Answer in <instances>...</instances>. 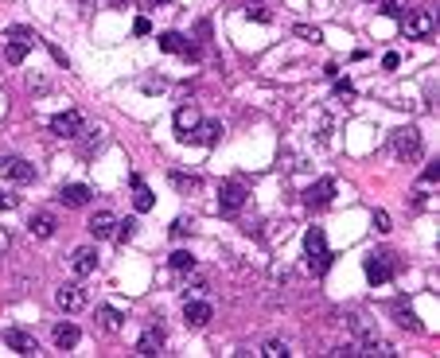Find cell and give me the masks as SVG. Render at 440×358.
<instances>
[{
    "instance_id": "6da1fadb",
    "label": "cell",
    "mask_w": 440,
    "mask_h": 358,
    "mask_svg": "<svg viewBox=\"0 0 440 358\" xmlns=\"http://www.w3.org/2000/svg\"><path fill=\"white\" fill-rule=\"evenodd\" d=\"M389 152H394V160L413 164L421 152H425V140H421V132L413 129V125H402V129L389 132Z\"/></svg>"
},
{
    "instance_id": "7a4b0ae2",
    "label": "cell",
    "mask_w": 440,
    "mask_h": 358,
    "mask_svg": "<svg viewBox=\"0 0 440 358\" xmlns=\"http://www.w3.org/2000/svg\"><path fill=\"white\" fill-rule=\"evenodd\" d=\"M304 253H308V269L315 277H323V273L331 269V249H328V238H323L320 226H312L308 234H304Z\"/></svg>"
},
{
    "instance_id": "3957f363",
    "label": "cell",
    "mask_w": 440,
    "mask_h": 358,
    "mask_svg": "<svg viewBox=\"0 0 440 358\" xmlns=\"http://www.w3.org/2000/svg\"><path fill=\"white\" fill-rule=\"evenodd\" d=\"M367 280L370 285H386V280H394L397 277V257L389 253V249H374V253L367 257Z\"/></svg>"
},
{
    "instance_id": "277c9868",
    "label": "cell",
    "mask_w": 440,
    "mask_h": 358,
    "mask_svg": "<svg viewBox=\"0 0 440 358\" xmlns=\"http://www.w3.org/2000/svg\"><path fill=\"white\" fill-rule=\"evenodd\" d=\"M402 28L409 39H429L436 31V16L429 12V8H413L409 16H402Z\"/></svg>"
},
{
    "instance_id": "5b68a950",
    "label": "cell",
    "mask_w": 440,
    "mask_h": 358,
    "mask_svg": "<svg viewBox=\"0 0 440 358\" xmlns=\"http://www.w3.org/2000/svg\"><path fill=\"white\" fill-rule=\"evenodd\" d=\"M246 206V183L242 179H226L219 187V211L222 214H238Z\"/></svg>"
},
{
    "instance_id": "8992f818",
    "label": "cell",
    "mask_w": 440,
    "mask_h": 358,
    "mask_svg": "<svg viewBox=\"0 0 440 358\" xmlns=\"http://www.w3.org/2000/svg\"><path fill=\"white\" fill-rule=\"evenodd\" d=\"M51 132H55V137L74 140L78 132H86V117H82L78 110H63V113H55V117H51Z\"/></svg>"
},
{
    "instance_id": "52a82bcc",
    "label": "cell",
    "mask_w": 440,
    "mask_h": 358,
    "mask_svg": "<svg viewBox=\"0 0 440 358\" xmlns=\"http://www.w3.org/2000/svg\"><path fill=\"white\" fill-rule=\"evenodd\" d=\"M55 304L63 307V312H82V307H86V293H82L78 285H74V280H66L63 288H55Z\"/></svg>"
},
{
    "instance_id": "ba28073f",
    "label": "cell",
    "mask_w": 440,
    "mask_h": 358,
    "mask_svg": "<svg viewBox=\"0 0 440 358\" xmlns=\"http://www.w3.org/2000/svg\"><path fill=\"white\" fill-rule=\"evenodd\" d=\"M184 320H187V327L203 331L206 323L214 320V307L206 304V300H187V304H184Z\"/></svg>"
},
{
    "instance_id": "9c48e42d",
    "label": "cell",
    "mask_w": 440,
    "mask_h": 358,
    "mask_svg": "<svg viewBox=\"0 0 440 358\" xmlns=\"http://www.w3.org/2000/svg\"><path fill=\"white\" fill-rule=\"evenodd\" d=\"M59 199L63 206H70V211H78V206H86L90 199H94V191L86 187V183H66V187H59Z\"/></svg>"
},
{
    "instance_id": "30bf717a",
    "label": "cell",
    "mask_w": 440,
    "mask_h": 358,
    "mask_svg": "<svg viewBox=\"0 0 440 358\" xmlns=\"http://www.w3.org/2000/svg\"><path fill=\"white\" fill-rule=\"evenodd\" d=\"M4 343L12 347L16 354H31L36 358L39 354V343H36V335H31V331H20V327H8L4 331Z\"/></svg>"
},
{
    "instance_id": "8fae6325",
    "label": "cell",
    "mask_w": 440,
    "mask_h": 358,
    "mask_svg": "<svg viewBox=\"0 0 440 358\" xmlns=\"http://www.w3.org/2000/svg\"><path fill=\"white\" fill-rule=\"evenodd\" d=\"M0 172H4L8 179H16V183H31V179H36V168H31L28 160H20V156H4V160H0Z\"/></svg>"
},
{
    "instance_id": "7c38bea8",
    "label": "cell",
    "mask_w": 440,
    "mask_h": 358,
    "mask_svg": "<svg viewBox=\"0 0 440 358\" xmlns=\"http://www.w3.org/2000/svg\"><path fill=\"white\" fill-rule=\"evenodd\" d=\"M70 269H74V277H90V273L98 269V249L94 246H78L74 257H70Z\"/></svg>"
},
{
    "instance_id": "4fadbf2b",
    "label": "cell",
    "mask_w": 440,
    "mask_h": 358,
    "mask_svg": "<svg viewBox=\"0 0 440 358\" xmlns=\"http://www.w3.org/2000/svg\"><path fill=\"white\" fill-rule=\"evenodd\" d=\"M335 199V179H315L308 191H304V203L308 206H328Z\"/></svg>"
},
{
    "instance_id": "5bb4252c",
    "label": "cell",
    "mask_w": 440,
    "mask_h": 358,
    "mask_svg": "<svg viewBox=\"0 0 440 358\" xmlns=\"http://www.w3.org/2000/svg\"><path fill=\"white\" fill-rule=\"evenodd\" d=\"M219 137H222V125L219 121H199L184 140H195V144H219Z\"/></svg>"
},
{
    "instance_id": "9a60e30c",
    "label": "cell",
    "mask_w": 440,
    "mask_h": 358,
    "mask_svg": "<svg viewBox=\"0 0 440 358\" xmlns=\"http://www.w3.org/2000/svg\"><path fill=\"white\" fill-rule=\"evenodd\" d=\"M160 351H164V331L160 327H148L145 335L137 339V354L152 358V354H160Z\"/></svg>"
},
{
    "instance_id": "2e32d148",
    "label": "cell",
    "mask_w": 440,
    "mask_h": 358,
    "mask_svg": "<svg viewBox=\"0 0 440 358\" xmlns=\"http://www.w3.org/2000/svg\"><path fill=\"white\" fill-rule=\"evenodd\" d=\"M113 230H117V214L98 211L94 219H90V234H94L98 241H102V238H113Z\"/></svg>"
},
{
    "instance_id": "e0dca14e",
    "label": "cell",
    "mask_w": 440,
    "mask_h": 358,
    "mask_svg": "<svg viewBox=\"0 0 440 358\" xmlns=\"http://www.w3.org/2000/svg\"><path fill=\"white\" fill-rule=\"evenodd\" d=\"M55 226H59V222H55V214H51V211H36V214H31V222H28L31 238H51V234H55Z\"/></svg>"
},
{
    "instance_id": "ac0fdd59",
    "label": "cell",
    "mask_w": 440,
    "mask_h": 358,
    "mask_svg": "<svg viewBox=\"0 0 440 358\" xmlns=\"http://www.w3.org/2000/svg\"><path fill=\"white\" fill-rule=\"evenodd\" d=\"M129 183H132V206H137L140 214H145V211H152V206H156V199H152V191L145 187V179H140V176H132Z\"/></svg>"
},
{
    "instance_id": "d6986e66",
    "label": "cell",
    "mask_w": 440,
    "mask_h": 358,
    "mask_svg": "<svg viewBox=\"0 0 440 358\" xmlns=\"http://www.w3.org/2000/svg\"><path fill=\"white\" fill-rule=\"evenodd\" d=\"M78 339H82V331L74 327V323H59V327H55V347H59V351L78 347Z\"/></svg>"
},
{
    "instance_id": "ffe728a7",
    "label": "cell",
    "mask_w": 440,
    "mask_h": 358,
    "mask_svg": "<svg viewBox=\"0 0 440 358\" xmlns=\"http://www.w3.org/2000/svg\"><path fill=\"white\" fill-rule=\"evenodd\" d=\"M199 121H203V117H199L195 105H184V110H176V129H179V137H187V132L195 129Z\"/></svg>"
},
{
    "instance_id": "44dd1931",
    "label": "cell",
    "mask_w": 440,
    "mask_h": 358,
    "mask_svg": "<svg viewBox=\"0 0 440 358\" xmlns=\"http://www.w3.org/2000/svg\"><path fill=\"white\" fill-rule=\"evenodd\" d=\"M4 59L12 63V66H20L23 59H28V43H20V39L8 36V43H4Z\"/></svg>"
},
{
    "instance_id": "7402d4cb",
    "label": "cell",
    "mask_w": 440,
    "mask_h": 358,
    "mask_svg": "<svg viewBox=\"0 0 440 358\" xmlns=\"http://www.w3.org/2000/svg\"><path fill=\"white\" fill-rule=\"evenodd\" d=\"M156 43H160V51H172V55H179V51H184V43H187V39L179 36V31H164V36L156 39Z\"/></svg>"
},
{
    "instance_id": "603a6c76",
    "label": "cell",
    "mask_w": 440,
    "mask_h": 358,
    "mask_svg": "<svg viewBox=\"0 0 440 358\" xmlns=\"http://www.w3.org/2000/svg\"><path fill=\"white\" fill-rule=\"evenodd\" d=\"M172 187H176V191H184V195H187V191H199V176H184V172H172Z\"/></svg>"
},
{
    "instance_id": "cb8c5ba5",
    "label": "cell",
    "mask_w": 440,
    "mask_h": 358,
    "mask_svg": "<svg viewBox=\"0 0 440 358\" xmlns=\"http://www.w3.org/2000/svg\"><path fill=\"white\" fill-rule=\"evenodd\" d=\"M98 315H102V327H105V331H117L121 323H125V315H121L117 307H102Z\"/></svg>"
},
{
    "instance_id": "d4e9b609",
    "label": "cell",
    "mask_w": 440,
    "mask_h": 358,
    "mask_svg": "<svg viewBox=\"0 0 440 358\" xmlns=\"http://www.w3.org/2000/svg\"><path fill=\"white\" fill-rule=\"evenodd\" d=\"M394 315H397V323H402V327H409V331H421L417 315H413V312H409V307H405V304H394Z\"/></svg>"
},
{
    "instance_id": "484cf974",
    "label": "cell",
    "mask_w": 440,
    "mask_h": 358,
    "mask_svg": "<svg viewBox=\"0 0 440 358\" xmlns=\"http://www.w3.org/2000/svg\"><path fill=\"white\" fill-rule=\"evenodd\" d=\"M132 234H137V219H125V222H117V230H113V238L125 246V241H132Z\"/></svg>"
},
{
    "instance_id": "4316f807",
    "label": "cell",
    "mask_w": 440,
    "mask_h": 358,
    "mask_svg": "<svg viewBox=\"0 0 440 358\" xmlns=\"http://www.w3.org/2000/svg\"><path fill=\"white\" fill-rule=\"evenodd\" d=\"M8 36H12V39H20V43H28V47H36V31H31V28H23V23H16V28H8Z\"/></svg>"
},
{
    "instance_id": "83f0119b",
    "label": "cell",
    "mask_w": 440,
    "mask_h": 358,
    "mask_svg": "<svg viewBox=\"0 0 440 358\" xmlns=\"http://www.w3.org/2000/svg\"><path fill=\"white\" fill-rule=\"evenodd\" d=\"M261 354H265V358H285V354H288V347L281 343V339H269V343L261 347Z\"/></svg>"
},
{
    "instance_id": "f1b7e54d",
    "label": "cell",
    "mask_w": 440,
    "mask_h": 358,
    "mask_svg": "<svg viewBox=\"0 0 440 358\" xmlns=\"http://www.w3.org/2000/svg\"><path fill=\"white\" fill-rule=\"evenodd\" d=\"M296 36H300L304 43H320L323 31H320V28H308V23H296Z\"/></svg>"
},
{
    "instance_id": "f546056e",
    "label": "cell",
    "mask_w": 440,
    "mask_h": 358,
    "mask_svg": "<svg viewBox=\"0 0 440 358\" xmlns=\"http://www.w3.org/2000/svg\"><path fill=\"white\" fill-rule=\"evenodd\" d=\"M191 265H195V257H191L187 249H176V253H172V269H191Z\"/></svg>"
},
{
    "instance_id": "4dcf8cb0",
    "label": "cell",
    "mask_w": 440,
    "mask_h": 358,
    "mask_svg": "<svg viewBox=\"0 0 440 358\" xmlns=\"http://www.w3.org/2000/svg\"><path fill=\"white\" fill-rule=\"evenodd\" d=\"M246 16H250V20H257V23H269V20H273L265 4H250V8H246Z\"/></svg>"
},
{
    "instance_id": "1f68e13d",
    "label": "cell",
    "mask_w": 440,
    "mask_h": 358,
    "mask_svg": "<svg viewBox=\"0 0 440 358\" xmlns=\"http://www.w3.org/2000/svg\"><path fill=\"white\" fill-rule=\"evenodd\" d=\"M191 234V219H176L172 222V238H187Z\"/></svg>"
},
{
    "instance_id": "d6a6232c",
    "label": "cell",
    "mask_w": 440,
    "mask_h": 358,
    "mask_svg": "<svg viewBox=\"0 0 440 358\" xmlns=\"http://www.w3.org/2000/svg\"><path fill=\"white\" fill-rule=\"evenodd\" d=\"M374 230H378V234H389V230H394V226H389V214L386 211H374Z\"/></svg>"
},
{
    "instance_id": "836d02e7",
    "label": "cell",
    "mask_w": 440,
    "mask_h": 358,
    "mask_svg": "<svg viewBox=\"0 0 440 358\" xmlns=\"http://www.w3.org/2000/svg\"><path fill=\"white\" fill-rule=\"evenodd\" d=\"M16 206H20V199L12 191H0V211H16Z\"/></svg>"
},
{
    "instance_id": "e575fe53",
    "label": "cell",
    "mask_w": 440,
    "mask_h": 358,
    "mask_svg": "<svg viewBox=\"0 0 440 358\" xmlns=\"http://www.w3.org/2000/svg\"><path fill=\"white\" fill-rule=\"evenodd\" d=\"M402 4H405V0H382V12H386V16H402Z\"/></svg>"
},
{
    "instance_id": "d590c367",
    "label": "cell",
    "mask_w": 440,
    "mask_h": 358,
    "mask_svg": "<svg viewBox=\"0 0 440 358\" xmlns=\"http://www.w3.org/2000/svg\"><path fill=\"white\" fill-rule=\"evenodd\" d=\"M335 98H355V86H351V82H335Z\"/></svg>"
},
{
    "instance_id": "8d00e7d4",
    "label": "cell",
    "mask_w": 440,
    "mask_h": 358,
    "mask_svg": "<svg viewBox=\"0 0 440 358\" xmlns=\"http://www.w3.org/2000/svg\"><path fill=\"white\" fill-rule=\"evenodd\" d=\"M132 31H137V36H148V31H152V23H148L145 16H137V20H132Z\"/></svg>"
},
{
    "instance_id": "74e56055",
    "label": "cell",
    "mask_w": 440,
    "mask_h": 358,
    "mask_svg": "<svg viewBox=\"0 0 440 358\" xmlns=\"http://www.w3.org/2000/svg\"><path fill=\"white\" fill-rule=\"evenodd\" d=\"M436 179H440V164H429L425 176H421V183H436Z\"/></svg>"
},
{
    "instance_id": "f35d334b",
    "label": "cell",
    "mask_w": 440,
    "mask_h": 358,
    "mask_svg": "<svg viewBox=\"0 0 440 358\" xmlns=\"http://www.w3.org/2000/svg\"><path fill=\"white\" fill-rule=\"evenodd\" d=\"M382 66H386V70H397V66H402V59H397V55H394V51H389V55H386V59H382Z\"/></svg>"
},
{
    "instance_id": "ab89813d",
    "label": "cell",
    "mask_w": 440,
    "mask_h": 358,
    "mask_svg": "<svg viewBox=\"0 0 440 358\" xmlns=\"http://www.w3.org/2000/svg\"><path fill=\"white\" fill-rule=\"evenodd\" d=\"M51 55H55V63H59L63 70H66V66H70V59H66V55H63V47H51Z\"/></svg>"
},
{
    "instance_id": "60d3db41",
    "label": "cell",
    "mask_w": 440,
    "mask_h": 358,
    "mask_svg": "<svg viewBox=\"0 0 440 358\" xmlns=\"http://www.w3.org/2000/svg\"><path fill=\"white\" fill-rule=\"evenodd\" d=\"M102 4H105V8H125L129 0H102Z\"/></svg>"
},
{
    "instance_id": "b9f144b4",
    "label": "cell",
    "mask_w": 440,
    "mask_h": 358,
    "mask_svg": "<svg viewBox=\"0 0 440 358\" xmlns=\"http://www.w3.org/2000/svg\"><path fill=\"white\" fill-rule=\"evenodd\" d=\"M148 4H172V0H148Z\"/></svg>"
}]
</instances>
